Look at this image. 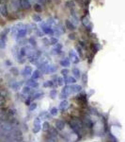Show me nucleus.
I'll return each mask as SVG.
<instances>
[{
	"label": "nucleus",
	"instance_id": "obj_1",
	"mask_svg": "<svg viewBox=\"0 0 125 142\" xmlns=\"http://www.w3.org/2000/svg\"><path fill=\"white\" fill-rule=\"evenodd\" d=\"M40 28L42 29V33L47 34V35H50V36H53V35H54V29H53L52 27H50V26H47L45 23H42V22H41Z\"/></svg>",
	"mask_w": 125,
	"mask_h": 142
},
{
	"label": "nucleus",
	"instance_id": "obj_2",
	"mask_svg": "<svg viewBox=\"0 0 125 142\" xmlns=\"http://www.w3.org/2000/svg\"><path fill=\"white\" fill-rule=\"evenodd\" d=\"M81 121H82V124H83V126L85 128H87V129H91L93 127V122L92 120L90 119V118H88V116H86V115H84V116H81Z\"/></svg>",
	"mask_w": 125,
	"mask_h": 142
},
{
	"label": "nucleus",
	"instance_id": "obj_3",
	"mask_svg": "<svg viewBox=\"0 0 125 142\" xmlns=\"http://www.w3.org/2000/svg\"><path fill=\"white\" fill-rule=\"evenodd\" d=\"M76 101L78 102L79 105H81V106H87V104H88V96L86 94H78L76 96Z\"/></svg>",
	"mask_w": 125,
	"mask_h": 142
},
{
	"label": "nucleus",
	"instance_id": "obj_4",
	"mask_svg": "<svg viewBox=\"0 0 125 142\" xmlns=\"http://www.w3.org/2000/svg\"><path fill=\"white\" fill-rule=\"evenodd\" d=\"M69 59H72V61L74 64H78L79 62H80V59H79V57L76 55V53L74 50H70L69 52Z\"/></svg>",
	"mask_w": 125,
	"mask_h": 142
},
{
	"label": "nucleus",
	"instance_id": "obj_5",
	"mask_svg": "<svg viewBox=\"0 0 125 142\" xmlns=\"http://www.w3.org/2000/svg\"><path fill=\"white\" fill-rule=\"evenodd\" d=\"M21 9L24 10H29L31 9V3L29 0H21Z\"/></svg>",
	"mask_w": 125,
	"mask_h": 142
},
{
	"label": "nucleus",
	"instance_id": "obj_6",
	"mask_svg": "<svg viewBox=\"0 0 125 142\" xmlns=\"http://www.w3.org/2000/svg\"><path fill=\"white\" fill-rule=\"evenodd\" d=\"M11 9L18 12L21 9V0H13L11 2Z\"/></svg>",
	"mask_w": 125,
	"mask_h": 142
},
{
	"label": "nucleus",
	"instance_id": "obj_7",
	"mask_svg": "<svg viewBox=\"0 0 125 142\" xmlns=\"http://www.w3.org/2000/svg\"><path fill=\"white\" fill-rule=\"evenodd\" d=\"M57 130H56V128H53L50 126V128L48 129L46 131V136H48V137H55L56 138V137H57Z\"/></svg>",
	"mask_w": 125,
	"mask_h": 142
},
{
	"label": "nucleus",
	"instance_id": "obj_8",
	"mask_svg": "<svg viewBox=\"0 0 125 142\" xmlns=\"http://www.w3.org/2000/svg\"><path fill=\"white\" fill-rule=\"evenodd\" d=\"M26 34H27V32H26V30H25V26H24L23 28L18 29V31L16 33V36H17L16 39H17V40H19V39H23V38H25L26 36Z\"/></svg>",
	"mask_w": 125,
	"mask_h": 142
},
{
	"label": "nucleus",
	"instance_id": "obj_9",
	"mask_svg": "<svg viewBox=\"0 0 125 142\" xmlns=\"http://www.w3.org/2000/svg\"><path fill=\"white\" fill-rule=\"evenodd\" d=\"M52 53L55 54V55H60V54H62V45L59 44V43L56 44V47L52 49Z\"/></svg>",
	"mask_w": 125,
	"mask_h": 142
},
{
	"label": "nucleus",
	"instance_id": "obj_10",
	"mask_svg": "<svg viewBox=\"0 0 125 142\" xmlns=\"http://www.w3.org/2000/svg\"><path fill=\"white\" fill-rule=\"evenodd\" d=\"M65 27H66V28H68L69 30H71V31H74V29L76 28V26L70 20H66L65 21Z\"/></svg>",
	"mask_w": 125,
	"mask_h": 142
},
{
	"label": "nucleus",
	"instance_id": "obj_11",
	"mask_svg": "<svg viewBox=\"0 0 125 142\" xmlns=\"http://www.w3.org/2000/svg\"><path fill=\"white\" fill-rule=\"evenodd\" d=\"M55 125H56V129L57 130V131H62L65 127V122L63 121V120L58 119V120H56V121Z\"/></svg>",
	"mask_w": 125,
	"mask_h": 142
},
{
	"label": "nucleus",
	"instance_id": "obj_12",
	"mask_svg": "<svg viewBox=\"0 0 125 142\" xmlns=\"http://www.w3.org/2000/svg\"><path fill=\"white\" fill-rule=\"evenodd\" d=\"M89 48H90V50L92 51L93 54H95V53L100 49V46L98 45L97 43L91 42L90 44H89Z\"/></svg>",
	"mask_w": 125,
	"mask_h": 142
},
{
	"label": "nucleus",
	"instance_id": "obj_13",
	"mask_svg": "<svg viewBox=\"0 0 125 142\" xmlns=\"http://www.w3.org/2000/svg\"><path fill=\"white\" fill-rule=\"evenodd\" d=\"M0 12L3 16H9V9H8V6L6 4L2 5L0 7Z\"/></svg>",
	"mask_w": 125,
	"mask_h": 142
},
{
	"label": "nucleus",
	"instance_id": "obj_14",
	"mask_svg": "<svg viewBox=\"0 0 125 142\" xmlns=\"http://www.w3.org/2000/svg\"><path fill=\"white\" fill-rule=\"evenodd\" d=\"M64 82L66 83L67 85H69L70 83H72V84H75V82H76V79L74 78V77H66L64 78Z\"/></svg>",
	"mask_w": 125,
	"mask_h": 142
},
{
	"label": "nucleus",
	"instance_id": "obj_15",
	"mask_svg": "<svg viewBox=\"0 0 125 142\" xmlns=\"http://www.w3.org/2000/svg\"><path fill=\"white\" fill-rule=\"evenodd\" d=\"M71 89H72V93H80V91L83 89V87L78 84H73L71 86Z\"/></svg>",
	"mask_w": 125,
	"mask_h": 142
},
{
	"label": "nucleus",
	"instance_id": "obj_16",
	"mask_svg": "<svg viewBox=\"0 0 125 142\" xmlns=\"http://www.w3.org/2000/svg\"><path fill=\"white\" fill-rule=\"evenodd\" d=\"M32 68H31V66H25V68H24V70L22 71V74L24 76H29L32 74Z\"/></svg>",
	"mask_w": 125,
	"mask_h": 142
},
{
	"label": "nucleus",
	"instance_id": "obj_17",
	"mask_svg": "<svg viewBox=\"0 0 125 142\" xmlns=\"http://www.w3.org/2000/svg\"><path fill=\"white\" fill-rule=\"evenodd\" d=\"M59 64H60L61 66H63V67H69L70 66H71V62H70V59L69 58H65V59H63V60H61L60 62H59Z\"/></svg>",
	"mask_w": 125,
	"mask_h": 142
},
{
	"label": "nucleus",
	"instance_id": "obj_18",
	"mask_svg": "<svg viewBox=\"0 0 125 142\" xmlns=\"http://www.w3.org/2000/svg\"><path fill=\"white\" fill-rule=\"evenodd\" d=\"M65 7L70 9H74L75 8V2H74V0H68V1L65 2Z\"/></svg>",
	"mask_w": 125,
	"mask_h": 142
},
{
	"label": "nucleus",
	"instance_id": "obj_19",
	"mask_svg": "<svg viewBox=\"0 0 125 142\" xmlns=\"http://www.w3.org/2000/svg\"><path fill=\"white\" fill-rule=\"evenodd\" d=\"M26 85L29 86V87H38L39 86V82L35 81V80H33V79H30V80H26Z\"/></svg>",
	"mask_w": 125,
	"mask_h": 142
},
{
	"label": "nucleus",
	"instance_id": "obj_20",
	"mask_svg": "<svg viewBox=\"0 0 125 142\" xmlns=\"http://www.w3.org/2000/svg\"><path fill=\"white\" fill-rule=\"evenodd\" d=\"M61 93H62V94L67 95V96L71 95V94H72V89H71V86H70V85H65L64 87H63V89L61 90Z\"/></svg>",
	"mask_w": 125,
	"mask_h": 142
},
{
	"label": "nucleus",
	"instance_id": "obj_21",
	"mask_svg": "<svg viewBox=\"0 0 125 142\" xmlns=\"http://www.w3.org/2000/svg\"><path fill=\"white\" fill-rule=\"evenodd\" d=\"M7 43V36H0V48L4 49Z\"/></svg>",
	"mask_w": 125,
	"mask_h": 142
},
{
	"label": "nucleus",
	"instance_id": "obj_22",
	"mask_svg": "<svg viewBox=\"0 0 125 142\" xmlns=\"http://www.w3.org/2000/svg\"><path fill=\"white\" fill-rule=\"evenodd\" d=\"M33 9L34 10L38 12V13H40V12H42V6L41 4H39V3H35V4L33 5Z\"/></svg>",
	"mask_w": 125,
	"mask_h": 142
},
{
	"label": "nucleus",
	"instance_id": "obj_23",
	"mask_svg": "<svg viewBox=\"0 0 125 142\" xmlns=\"http://www.w3.org/2000/svg\"><path fill=\"white\" fill-rule=\"evenodd\" d=\"M68 106H69V102H68L66 99H64V100H62L60 102L59 106H58V109H59V110H65Z\"/></svg>",
	"mask_w": 125,
	"mask_h": 142
},
{
	"label": "nucleus",
	"instance_id": "obj_24",
	"mask_svg": "<svg viewBox=\"0 0 125 142\" xmlns=\"http://www.w3.org/2000/svg\"><path fill=\"white\" fill-rule=\"evenodd\" d=\"M72 72H73V74L74 75V77L76 78V79H80L81 78V74H80V70H79L77 67H74L73 69H72Z\"/></svg>",
	"mask_w": 125,
	"mask_h": 142
},
{
	"label": "nucleus",
	"instance_id": "obj_25",
	"mask_svg": "<svg viewBox=\"0 0 125 142\" xmlns=\"http://www.w3.org/2000/svg\"><path fill=\"white\" fill-rule=\"evenodd\" d=\"M31 76H32L33 80H37V79H39V78L41 77V71L39 70V69H37V70H35V71H33L32 74H31Z\"/></svg>",
	"mask_w": 125,
	"mask_h": 142
},
{
	"label": "nucleus",
	"instance_id": "obj_26",
	"mask_svg": "<svg viewBox=\"0 0 125 142\" xmlns=\"http://www.w3.org/2000/svg\"><path fill=\"white\" fill-rule=\"evenodd\" d=\"M22 93H23L24 95L30 94V93H31V87H29V86H27V85L24 86L23 89H22Z\"/></svg>",
	"mask_w": 125,
	"mask_h": 142
},
{
	"label": "nucleus",
	"instance_id": "obj_27",
	"mask_svg": "<svg viewBox=\"0 0 125 142\" xmlns=\"http://www.w3.org/2000/svg\"><path fill=\"white\" fill-rule=\"evenodd\" d=\"M56 69H57V67L56 66H47L46 73H54V72L56 71Z\"/></svg>",
	"mask_w": 125,
	"mask_h": 142
},
{
	"label": "nucleus",
	"instance_id": "obj_28",
	"mask_svg": "<svg viewBox=\"0 0 125 142\" xmlns=\"http://www.w3.org/2000/svg\"><path fill=\"white\" fill-rule=\"evenodd\" d=\"M43 95L44 94H43L42 92H35V94L32 96V99H40L43 97Z\"/></svg>",
	"mask_w": 125,
	"mask_h": 142
},
{
	"label": "nucleus",
	"instance_id": "obj_29",
	"mask_svg": "<svg viewBox=\"0 0 125 142\" xmlns=\"http://www.w3.org/2000/svg\"><path fill=\"white\" fill-rule=\"evenodd\" d=\"M32 19L35 21V22H42V16H41L40 14H38V13L34 14V15L32 16Z\"/></svg>",
	"mask_w": 125,
	"mask_h": 142
},
{
	"label": "nucleus",
	"instance_id": "obj_30",
	"mask_svg": "<svg viewBox=\"0 0 125 142\" xmlns=\"http://www.w3.org/2000/svg\"><path fill=\"white\" fill-rule=\"evenodd\" d=\"M49 96L51 97L52 99H55L57 97V91L56 89H52L50 91V93H49Z\"/></svg>",
	"mask_w": 125,
	"mask_h": 142
},
{
	"label": "nucleus",
	"instance_id": "obj_31",
	"mask_svg": "<svg viewBox=\"0 0 125 142\" xmlns=\"http://www.w3.org/2000/svg\"><path fill=\"white\" fill-rule=\"evenodd\" d=\"M53 85H54V81H53V80H46V81L43 82L42 86H43L44 88H47V87H51Z\"/></svg>",
	"mask_w": 125,
	"mask_h": 142
},
{
	"label": "nucleus",
	"instance_id": "obj_32",
	"mask_svg": "<svg viewBox=\"0 0 125 142\" xmlns=\"http://www.w3.org/2000/svg\"><path fill=\"white\" fill-rule=\"evenodd\" d=\"M42 129V125L41 124H34V128H33V133L34 134H37L41 131Z\"/></svg>",
	"mask_w": 125,
	"mask_h": 142
},
{
	"label": "nucleus",
	"instance_id": "obj_33",
	"mask_svg": "<svg viewBox=\"0 0 125 142\" xmlns=\"http://www.w3.org/2000/svg\"><path fill=\"white\" fill-rule=\"evenodd\" d=\"M75 49L77 50V53L79 54V56L81 57V58H83V48L80 47L79 45H76L75 46Z\"/></svg>",
	"mask_w": 125,
	"mask_h": 142
},
{
	"label": "nucleus",
	"instance_id": "obj_34",
	"mask_svg": "<svg viewBox=\"0 0 125 142\" xmlns=\"http://www.w3.org/2000/svg\"><path fill=\"white\" fill-rule=\"evenodd\" d=\"M78 45L81 47H82V48H84V49H87V48H88V46H87V42H86L85 40H80V41L78 42Z\"/></svg>",
	"mask_w": 125,
	"mask_h": 142
},
{
	"label": "nucleus",
	"instance_id": "obj_35",
	"mask_svg": "<svg viewBox=\"0 0 125 142\" xmlns=\"http://www.w3.org/2000/svg\"><path fill=\"white\" fill-rule=\"evenodd\" d=\"M49 41H50V45H52V46H55L56 44H58V39L56 37H50Z\"/></svg>",
	"mask_w": 125,
	"mask_h": 142
},
{
	"label": "nucleus",
	"instance_id": "obj_36",
	"mask_svg": "<svg viewBox=\"0 0 125 142\" xmlns=\"http://www.w3.org/2000/svg\"><path fill=\"white\" fill-rule=\"evenodd\" d=\"M28 43L32 46V47H37V41L35 40V38L34 37H30L28 39Z\"/></svg>",
	"mask_w": 125,
	"mask_h": 142
},
{
	"label": "nucleus",
	"instance_id": "obj_37",
	"mask_svg": "<svg viewBox=\"0 0 125 142\" xmlns=\"http://www.w3.org/2000/svg\"><path fill=\"white\" fill-rule=\"evenodd\" d=\"M19 53H20V55L22 57H25L26 55V47H23L21 49H19Z\"/></svg>",
	"mask_w": 125,
	"mask_h": 142
},
{
	"label": "nucleus",
	"instance_id": "obj_38",
	"mask_svg": "<svg viewBox=\"0 0 125 142\" xmlns=\"http://www.w3.org/2000/svg\"><path fill=\"white\" fill-rule=\"evenodd\" d=\"M68 38H69L70 40H73V41H74V40H76V38H77V34L73 31V32H71L69 35H68Z\"/></svg>",
	"mask_w": 125,
	"mask_h": 142
},
{
	"label": "nucleus",
	"instance_id": "obj_39",
	"mask_svg": "<svg viewBox=\"0 0 125 142\" xmlns=\"http://www.w3.org/2000/svg\"><path fill=\"white\" fill-rule=\"evenodd\" d=\"M25 30H26V32L28 33V34H30V33L32 32L33 30V28L31 25H29V24H27V25H25Z\"/></svg>",
	"mask_w": 125,
	"mask_h": 142
},
{
	"label": "nucleus",
	"instance_id": "obj_40",
	"mask_svg": "<svg viewBox=\"0 0 125 142\" xmlns=\"http://www.w3.org/2000/svg\"><path fill=\"white\" fill-rule=\"evenodd\" d=\"M10 73H12L14 76H18L19 75V70L17 67H14L12 66L11 68H10Z\"/></svg>",
	"mask_w": 125,
	"mask_h": 142
},
{
	"label": "nucleus",
	"instance_id": "obj_41",
	"mask_svg": "<svg viewBox=\"0 0 125 142\" xmlns=\"http://www.w3.org/2000/svg\"><path fill=\"white\" fill-rule=\"evenodd\" d=\"M58 113V109L56 108V107H53V108L50 110V115L51 116H56Z\"/></svg>",
	"mask_w": 125,
	"mask_h": 142
},
{
	"label": "nucleus",
	"instance_id": "obj_42",
	"mask_svg": "<svg viewBox=\"0 0 125 142\" xmlns=\"http://www.w3.org/2000/svg\"><path fill=\"white\" fill-rule=\"evenodd\" d=\"M49 128H50V124L47 122V121H44V122L42 123V130H43V131L46 132Z\"/></svg>",
	"mask_w": 125,
	"mask_h": 142
},
{
	"label": "nucleus",
	"instance_id": "obj_43",
	"mask_svg": "<svg viewBox=\"0 0 125 142\" xmlns=\"http://www.w3.org/2000/svg\"><path fill=\"white\" fill-rule=\"evenodd\" d=\"M69 69L68 68H63L62 70L60 71V73L62 74V76L64 77V78H66V77H68V74H69Z\"/></svg>",
	"mask_w": 125,
	"mask_h": 142
},
{
	"label": "nucleus",
	"instance_id": "obj_44",
	"mask_svg": "<svg viewBox=\"0 0 125 142\" xmlns=\"http://www.w3.org/2000/svg\"><path fill=\"white\" fill-rule=\"evenodd\" d=\"M108 138H109L110 142H118V139L116 138V137H114L111 133L108 134Z\"/></svg>",
	"mask_w": 125,
	"mask_h": 142
},
{
	"label": "nucleus",
	"instance_id": "obj_45",
	"mask_svg": "<svg viewBox=\"0 0 125 142\" xmlns=\"http://www.w3.org/2000/svg\"><path fill=\"white\" fill-rule=\"evenodd\" d=\"M63 82H64V79L61 78V77H57V80H56V84L58 86H61L63 85Z\"/></svg>",
	"mask_w": 125,
	"mask_h": 142
},
{
	"label": "nucleus",
	"instance_id": "obj_46",
	"mask_svg": "<svg viewBox=\"0 0 125 142\" xmlns=\"http://www.w3.org/2000/svg\"><path fill=\"white\" fill-rule=\"evenodd\" d=\"M36 108H37V103L36 102H31L30 105H29V107H28V110L29 111H34Z\"/></svg>",
	"mask_w": 125,
	"mask_h": 142
},
{
	"label": "nucleus",
	"instance_id": "obj_47",
	"mask_svg": "<svg viewBox=\"0 0 125 142\" xmlns=\"http://www.w3.org/2000/svg\"><path fill=\"white\" fill-rule=\"evenodd\" d=\"M17 42L19 43V45H21V46H25V45H26V44L28 43V40H26V39H24V40L20 39V40H17Z\"/></svg>",
	"mask_w": 125,
	"mask_h": 142
},
{
	"label": "nucleus",
	"instance_id": "obj_48",
	"mask_svg": "<svg viewBox=\"0 0 125 142\" xmlns=\"http://www.w3.org/2000/svg\"><path fill=\"white\" fill-rule=\"evenodd\" d=\"M81 79H82L83 83H85V84L88 82V75L87 74H83V75L81 76Z\"/></svg>",
	"mask_w": 125,
	"mask_h": 142
},
{
	"label": "nucleus",
	"instance_id": "obj_49",
	"mask_svg": "<svg viewBox=\"0 0 125 142\" xmlns=\"http://www.w3.org/2000/svg\"><path fill=\"white\" fill-rule=\"evenodd\" d=\"M42 43L44 44V46H50V41H49V39L46 37L42 38Z\"/></svg>",
	"mask_w": 125,
	"mask_h": 142
},
{
	"label": "nucleus",
	"instance_id": "obj_50",
	"mask_svg": "<svg viewBox=\"0 0 125 142\" xmlns=\"http://www.w3.org/2000/svg\"><path fill=\"white\" fill-rule=\"evenodd\" d=\"M32 97H28V99H26V100H25V103H26V105H28V106H29V105H30V103H31V100H32Z\"/></svg>",
	"mask_w": 125,
	"mask_h": 142
},
{
	"label": "nucleus",
	"instance_id": "obj_51",
	"mask_svg": "<svg viewBox=\"0 0 125 142\" xmlns=\"http://www.w3.org/2000/svg\"><path fill=\"white\" fill-rule=\"evenodd\" d=\"M34 124H41V118H36L34 120Z\"/></svg>",
	"mask_w": 125,
	"mask_h": 142
},
{
	"label": "nucleus",
	"instance_id": "obj_52",
	"mask_svg": "<svg viewBox=\"0 0 125 142\" xmlns=\"http://www.w3.org/2000/svg\"><path fill=\"white\" fill-rule=\"evenodd\" d=\"M67 97H68L67 95L62 94V93H61V94L59 95V98H60V99H63V100H64V99H66V98H67Z\"/></svg>",
	"mask_w": 125,
	"mask_h": 142
},
{
	"label": "nucleus",
	"instance_id": "obj_53",
	"mask_svg": "<svg viewBox=\"0 0 125 142\" xmlns=\"http://www.w3.org/2000/svg\"><path fill=\"white\" fill-rule=\"evenodd\" d=\"M38 3L41 5H46V2L45 0H38Z\"/></svg>",
	"mask_w": 125,
	"mask_h": 142
},
{
	"label": "nucleus",
	"instance_id": "obj_54",
	"mask_svg": "<svg viewBox=\"0 0 125 142\" xmlns=\"http://www.w3.org/2000/svg\"><path fill=\"white\" fill-rule=\"evenodd\" d=\"M45 2H46V4H48V3H51L52 0H45Z\"/></svg>",
	"mask_w": 125,
	"mask_h": 142
},
{
	"label": "nucleus",
	"instance_id": "obj_55",
	"mask_svg": "<svg viewBox=\"0 0 125 142\" xmlns=\"http://www.w3.org/2000/svg\"><path fill=\"white\" fill-rule=\"evenodd\" d=\"M6 64H7V65H9V66H10V65H11V63H10L9 61H7V62H6Z\"/></svg>",
	"mask_w": 125,
	"mask_h": 142
}]
</instances>
